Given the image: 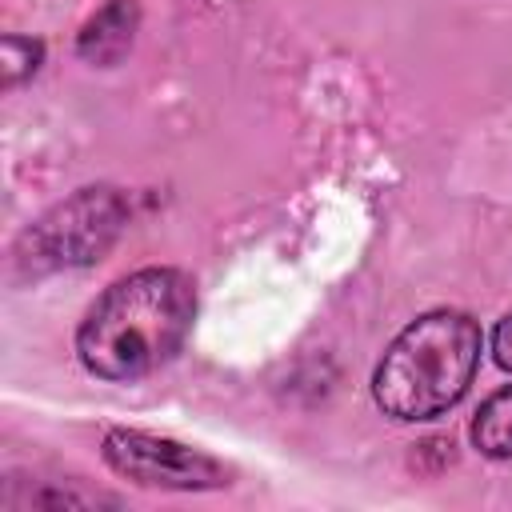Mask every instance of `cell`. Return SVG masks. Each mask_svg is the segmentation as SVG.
<instances>
[{"label": "cell", "instance_id": "obj_1", "mask_svg": "<svg viewBox=\"0 0 512 512\" xmlns=\"http://www.w3.org/2000/svg\"><path fill=\"white\" fill-rule=\"evenodd\" d=\"M196 284L180 268H140L104 288L76 328L80 364L112 384L160 372L188 340Z\"/></svg>", "mask_w": 512, "mask_h": 512}, {"label": "cell", "instance_id": "obj_2", "mask_svg": "<svg viewBox=\"0 0 512 512\" xmlns=\"http://www.w3.org/2000/svg\"><path fill=\"white\" fill-rule=\"evenodd\" d=\"M480 364V324L456 308L416 316L384 348L372 372V400L392 420L444 416L468 392Z\"/></svg>", "mask_w": 512, "mask_h": 512}, {"label": "cell", "instance_id": "obj_3", "mask_svg": "<svg viewBox=\"0 0 512 512\" xmlns=\"http://www.w3.org/2000/svg\"><path fill=\"white\" fill-rule=\"evenodd\" d=\"M128 200L112 184L76 188L68 200L52 204L36 224H28L16 240V268L24 276H48L64 268L96 264L128 228Z\"/></svg>", "mask_w": 512, "mask_h": 512}, {"label": "cell", "instance_id": "obj_4", "mask_svg": "<svg viewBox=\"0 0 512 512\" xmlns=\"http://www.w3.org/2000/svg\"><path fill=\"white\" fill-rule=\"evenodd\" d=\"M104 464L144 488H164V492H208L228 484V468L180 440L152 436L140 428H108L104 432Z\"/></svg>", "mask_w": 512, "mask_h": 512}, {"label": "cell", "instance_id": "obj_5", "mask_svg": "<svg viewBox=\"0 0 512 512\" xmlns=\"http://www.w3.org/2000/svg\"><path fill=\"white\" fill-rule=\"evenodd\" d=\"M136 28H140L136 0H108L96 16L84 20V28L76 36V56L88 60L92 68H112L128 56Z\"/></svg>", "mask_w": 512, "mask_h": 512}, {"label": "cell", "instance_id": "obj_6", "mask_svg": "<svg viewBox=\"0 0 512 512\" xmlns=\"http://www.w3.org/2000/svg\"><path fill=\"white\" fill-rule=\"evenodd\" d=\"M472 444L492 460H512V384L480 404L472 420Z\"/></svg>", "mask_w": 512, "mask_h": 512}, {"label": "cell", "instance_id": "obj_7", "mask_svg": "<svg viewBox=\"0 0 512 512\" xmlns=\"http://www.w3.org/2000/svg\"><path fill=\"white\" fill-rule=\"evenodd\" d=\"M44 60V44L32 36H4V88L24 84L28 76H36Z\"/></svg>", "mask_w": 512, "mask_h": 512}, {"label": "cell", "instance_id": "obj_8", "mask_svg": "<svg viewBox=\"0 0 512 512\" xmlns=\"http://www.w3.org/2000/svg\"><path fill=\"white\" fill-rule=\"evenodd\" d=\"M492 356H496V364H500L504 372H512V312L500 316V324H496V332H492Z\"/></svg>", "mask_w": 512, "mask_h": 512}]
</instances>
